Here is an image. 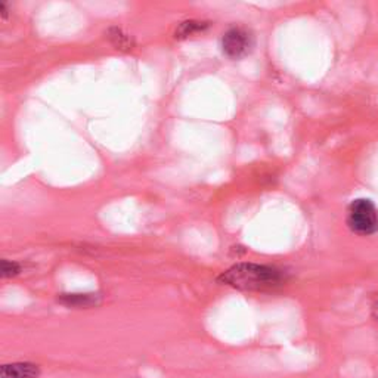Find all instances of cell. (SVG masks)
Wrapping results in <instances>:
<instances>
[{"instance_id": "obj_4", "label": "cell", "mask_w": 378, "mask_h": 378, "mask_svg": "<svg viewBox=\"0 0 378 378\" xmlns=\"http://www.w3.org/2000/svg\"><path fill=\"white\" fill-rule=\"evenodd\" d=\"M39 365L31 362L6 364L0 368V378H39Z\"/></svg>"}, {"instance_id": "obj_3", "label": "cell", "mask_w": 378, "mask_h": 378, "mask_svg": "<svg viewBox=\"0 0 378 378\" xmlns=\"http://www.w3.org/2000/svg\"><path fill=\"white\" fill-rule=\"evenodd\" d=\"M253 45L252 33L242 27H232L222 37V50L231 60H241L247 56Z\"/></svg>"}, {"instance_id": "obj_1", "label": "cell", "mask_w": 378, "mask_h": 378, "mask_svg": "<svg viewBox=\"0 0 378 378\" xmlns=\"http://www.w3.org/2000/svg\"><path fill=\"white\" fill-rule=\"evenodd\" d=\"M219 281L238 290L261 291L282 286L287 281L282 271L256 263H239L223 272Z\"/></svg>"}, {"instance_id": "obj_8", "label": "cell", "mask_w": 378, "mask_h": 378, "mask_svg": "<svg viewBox=\"0 0 378 378\" xmlns=\"http://www.w3.org/2000/svg\"><path fill=\"white\" fill-rule=\"evenodd\" d=\"M372 316L378 323V297L374 300V303H372Z\"/></svg>"}, {"instance_id": "obj_6", "label": "cell", "mask_w": 378, "mask_h": 378, "mask_svg": "<svg viewBox=\"0 0 378 378\" xmlns=\"http://www.w3.org/2000/svg\"><path fill=\"white\" fill-rule=\"evenodd\" d=\"M207 28V24L205 23H198V21H186V23H182L179 30L176 31V37H179V39H183V37H188V36H193L195 33H200L202 30Z\"/></svg>"}, {"instance_id": "obj_5", "label": "cell", "mask_w": 378, "mask_h": 378, "mask_svg": "<svg viewBox=\"0 0 378 378\" xmlns=\"http://www.w3.org/2000/svg\"><path fill=\"white\" fill-rule=\"evenodd\" d=\"M61 303L72 308H90L99 303L98 294H64L61 296Z\"/></svg>"}, {"instance_id": "obj_2", "label": "cell", "mask_w": 378, "mask_h": 378, "mask_svg": "<svg viewBox=\"0 0 378 378\" xmlns=\"http://www.w3.org/2000/svg\"><path fill=\"white\" fill-rule=\"evenodd\" d=\"M349 230L357 235L368 237L378 231V210L372 201L361 198L355 200L347 210Z\"/></svg>"}, {"instance_id": "obj_7", "label": "cell", "mask_w": 378, "mask_h": 378, "mask_svg": "<svg viewBox=\"0 0 378 378\" xmlns=\"http://www.w3.org/2000/svg\"><path fill=\"white\" fill-rule=\"evenodd\" d=\"M21 272V266L16 261L11 260H2V276L4 278H12Z\"/></svg>"}]
</instances>
